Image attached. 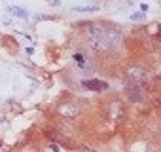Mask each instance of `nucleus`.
I'll return each instance as SVG.
<instances>
[{
    "label": "nucleus",
    "instance_id": "6e6552de",
    "mask_svg": "<svg viewBox=\"0 0 161 152\" xmlns=\"http://www.w3.org/2000/svg\"><path fill=\"white\" fill-rule=\"evenodd\" d=\"M131 19H133V21H142V19H144V13H142V12H136V13L131 15Z\"/></svg>",
    "mask_w": 161,
    "mask_h": 152
},
{
    "label": "nucleus",
    "instance_id": "39448f33",
    "mask_svg": "<svg viewBox=\"0 0 161 152\" xmlns=\"http://www.w3.org/2000/svg\"><path fill=\"white\" fill-rule=\"evenodd\" d=\"M125 95L129 97V101H133V103H140L142 101V91H140L139 86H135V84L125 88Z\"/></svg>",
    "mask_w": 161,
    "mask_h": 152
},
{
    "label": "nucleus",
    "instance_id": "f03ea898",
    "mask_svg": "<svg viewBox=\"0 0 161 152\" xmlns=\"http://www.w3.org/2000/svg\"><path fill=\"white\" fill-rule=\"evenodd\" d=\"M127 78L135 84V86H146L148 82H150V74H148V70H144L142 67H129V70H127Z\"/></svg>",
    "mask_w": 161,
    "mask_h": 152
},
{
    "label": "nucleus",
    "instance_id": "7ed1b4c3",
    "mask_svg": "<svg viewBox=\"0 0 161 152\" xmlns=\"http://www.w3.org/2000/svg\"><path fill=\"white\" fill-rule=\"evenodd\" d=\"M57 112L64 118H76L80 114V107L76 103H61L57 107Z\"/></svg>",
    "mask_w": 161,
    "mask_h": 152
},
{
    "label": "nucleus",
    "instance_id": "0eeeda50",
    "mask_svg": "<svg viewBox=\"0 0 161 152\" xmlns=\"http://www.w3.org/2000/svg\"><path fill=\"white\" fill-rule=\"evenodd\" d=\"M8 10H10V12H12L13 15H17V17H21V19H27V17H29V13H27L25 10H21V8H17V6H10Z\"/></svg>",
    "mask_w": 161,
    "mask_h": 152
},
{
    "label": "nucleus",
    "instance_id": "1a4fd4ad",
    "mask_svg": "<svg viewBox=\"0 0 161 152\" xmlns=\"http://www.w3.org/2000/svg\"><path fill=\"white\" fill-rule=\"evenodd\" d=\"M76 10H78V12H97L99 8H97V6H89V8H76Z\"/></svg>",
    "mask_w": 161,
    "mask_h": 152
},
{
    "label": "nucleus",
    "instance_id": "423d86ee",
    "mask_svg": "<svg viewBox=\"0 0 161 152\" xmlns=\"http://www.w3.org/2000/svg\"><path fill=\"white\" fill-rule=\"evenodd\" d=\"M83 86L91 91H102V89L108 88V84L102 82V80H87V82H83Z\"/></svg>",
    "mask_w": 161,
    "mask_h": 152
},
{
    "label": "nucleus",
    "instance_id": "9d476101",
    "mask_svg": "<svg viewBox=\"0 0 161 152\" xmlns=\"http://www.w3.org/2000/svg\"><path fill=\"white\" fill-rule=\"evenodd\" d=\"M157 78H161V74H159V76H157Z\"/></svg>",
    "mask_w": 161,
    "mask_h": 152
},
{
    "label": "nucleus",
    "instance_id": "20e7f679",
    "mask_svg": "<svg viewBox=\"0 0 161 152\" xmlns=\"http://www.w3.org/2000/svg\"><path fill=\"white\" fill-rule=\"evenodd\" d=\"M123 116H125V107L121 105V103H112L110 105V118L114 120V122H121L123 120Z\"/></svg>",
    "mask_w": 161,
    "mask_h": 152
},
{
    "label": "nucleus",
    "instance_id": "f257e3e1",
    "mask_svg": "<svg viewBox=\"0 0 161 152\" xmlns=\"http://www.w3.org/2000/svg\"><path fill=\"white\" fill-rule=\"evenodd\" d=\"M121 38V33H114V31H106L104 27L99 25H91L89 27V44L95 52H108L112 49V46L116 44V40Z\"/></svg>",
    "mask_w": 161,
    "mask_h": 152
}]
</instances>
